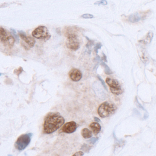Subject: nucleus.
Instances as JSON below:
<instances>
[{
  "instance_id": "obj_16",
  "label": "nucleus",
  "mask_w": 156,
  "mask_h": 156,
  "mask_svg": "<svg viewBox=\"0 0 156 156\" xmlns=\"http://www.w3.org/2000/svg\"><path fill=\"white\" fill-rule=\"evenodd\" d=\"M84 153L81 151H79V152H77L75 153V154H73V156H84Z\"/></svg>"
},
{
  "instance_id": "obj_19",
  "label": "nucleus",
  "mask_w": 156,
  "mask_h": 156,
  "mask_svg": "<svg viewBox=\"0 0 156 156\" xmlns=\"http://www.w3.org/2000/svg\"><path fill=\"white\" fill-rule=\"evenodd\" d=\"M94 119H95V120L96 122H99L100 121V120L97 117H95V118H94Z\"/></svg>"
},
{
  "instance_id": "obj_7",
  "label": "nucleus",
  "mask_w": 156,
  "mask_h": 156,
  "mask_svg": "<svg viewBox=\"0 0 156 156\" xmlns=\"http://www.w3.org/2000/svg\"><path fill=\"white\" fill-rule=\"evenodd\" d=\"M106 82L110 87L112 93L114 95H121L123 92V90L122 89L119 82L117 80L108 77L106 79Z\"/></svg>"
},
{
  "instance_id": "obj_8",
  "label": "nucleus",
  "mask_w": 156,
  "mask_h": 156,
  "mask_svg": "<svg viewBox=\"0 0 156 156\" xmlns=\"http://www.w3.org/2000/svg\"><path fill=\"white\" fill-rule=\"evenodd\" d=\"M19 35L21 39L23 40L26 43H27L29 47L32 48L35 46L36 41L34 38L30 36H27L24 32L22 31H20L19 32Z\"/></svg>"
},
{
  "instance_id": "obj_2",
  "label": "nucleus",
  "mask_w": 156,
  "mask_h": 156,
  "mask_svg": "<svg viewBox=\"0 0 156 156\" xmlns=\"http://www.w3.org/2000/svg\"><path fill=\"white\" fill-rule=\"evenodd\" d=\"M65 35L67 38L66 46L67 48L73 50H78L80 47V42L75 31L69 28L66 32Z\"/></svg>"
},
{
  "instance_id": "obj_6",
  "label": "nucleus",
  "mask_w": 156,
  "mask_h": 156,
  "mask_svg": "<svg viewBox=\"0 0 156 156\" xmlns=\"http://www.w3.org/2000/svg\"><path fill=\"white\" fill-rule=\"evenodd\" d=\"M0 40L5 46L12 48L14 46L15 39L4 28L0 27Z\"/></svg>"
},
{
  "instance_id": "obj_5",
  "label": "nucleus",
  "mask_w": 156,
  "mask_h": 156,
  "mask_svg": "<svg viewBox=\"0 0 156 156\" xmlns=\"http://www.w3.org/2000/svg\"><path fill=\"white\" fill-rule=\"evenodd\" d=\"M32 135V133H28L20 136L15 144L16 148L19 151L24 150L30 143Z\"/></svg>"
},
{
  "instance_id": "obj_12",
  "label": "nucleus",
  "mask_w": 156,
  "mask_h": 156,
  "mask_svg": "<svg viewBox=\"0 0 156 156\" xmlns=\"http://www.w3.org/2000/svg\"><path fill=\"white\" fill-rule=\"evenodd\" d=\"M81 135L84 139H89L92 136V131L88 128H84L81 132Z\"/></svg>"
},
{
  "instance_id": "obj_18",
  "label": "nucleus",
  "mask_w": 156,
  "mask_h": 156,
  "mask_svg": "<svg viewBox=\"0 0 156 156\" xmlns=\"http://www.w3.org/2000/svg\"><path fill=\"white\" fill-rule=\"evenodd\" d=\"M98 140V138H93L91 140H90V141H91V143H92V144H95V142Z\"/></svg>"
},
{
  "instance_id": "obj_15",
  "label": "nucleus",
  "mask_w": 156,
  "mask_h": 156,
  "mask_svg": "<svg viewBox=\"0 0 156 156\" xmlns=\"http://www.w3.org/2000/svg\"><path fill=\"white\" fill-rule=\"evenodd\" d=\"M95 5H106L107 4V2L105 0H102L99 1H97L95 3Z\"/></svg>"
},
{
  "instance_id": "obj_13",
  "label": "nucleus",
  "mask_w": 156,
  "mask_h": 156,
  "mask_svg": "<svg viewBox=\"0 0 156 156\" xmlns=\"http://www.w3.org/2000/svg\"><path fill=\"white\" fill-rule=\"evenodd\" d=\"M128 19L131 23H137L139 22V20L141 19V17L137 13H135L130 16Z\"/></svg>"
},
{
  "instance_id": "obj_10",
  "label": "nucleus",
  "mask_w": 156,
  "mask_h": 156,
  "mask_svg": "<svg viewBox=\"0 0 156 156\" xmlns=\"http://www.w3.org/2000/svg\"><path fill=\"white\" fill-rule=\"evenodd\" d=\"M69 77L72 80L74 81H78L82 78L81 72L77 69L73 68L70 70Z\"/></svg>"
},
{
  "instance_id": "obj_1",
  "label": "nucleus",
  "mask_w": 156,
  "mask_h": 156,
  "mask_svg": "<svg viewBox=\"0 0 156 156\" xmlns=\"http://www.w3.org/2000/svg\"><path fill=\"white\" fill-rule=\"evenodd\" d=\"M65 119L58 113L50 112L46 115L44 120L43 132L49 134L55 132L64 125Z\"/></svg>"
},
{
  "instance_id": "obj_14",
  "label": "nucleus",
  "mask_w": 156,
  "mask_h": 156,
  "mask_svg": "<svg viewBox=\"0 0 156 156\" xmlns=\"http://www.w3.org/2000/svg\"><path fill=\"white\" fill-rule=\"evenodd\" d=\"M81 17L84 18V19H92L94 17H93L92 14H88V13H87V14H83V15L81 16Z\"/></svg>"
},
{
  "instance_id": "obj_9",
  "label": "nucleus",
  "mask_w": 156,
  "mask_h": 156,
  "mask_svg": "<svg viewBox=\"0 0 156 156\" xmlns=\"http://www.w3.org/2000/svg\"><path fill=\"white\" fill-rule=\"evenodd\" d=\"M77 129V125L75 122L70 121L66 123L63 126L62 130L66 133H72L76 131Z\"/></svg>"
},
{
  "instance_id": "obj_11",
  "label": "nucleus",
  "mask_w": 156,
  "mask_h": 156,
  "mask_svg": "<svg viewBox=\"0 0 156 156\" xmlns=\"http://www.w3.org/2000/svg\"><path fill=\"white\" fill-rule=\"evenodd\" d=\"M89 127L92 130V132L94 134L97 135L99 133L101 130V126L98 122H92L89 125Z\"/></svg>"
},
{
  "instance_id": "obj_4",
  "label": "nucleus",
  "mask_w": 156,
  "mask_h": 156,
  "mask_svg": "<svg viewBox=\"0 0 156 156\" xmlns=\"http://www.w3.org/2000/svg\"><path fill=\"white\" fill-rule=\"evenodd\" d=\"M32 34L34 38L44 41L49 40L51 36L48 28L44 26H39L33 31Z\"/></svg>"
},
{
  "instance_id": "obj_3",
  "label": "nucleus",
  "mask_w": 156,
  "mask_h": 156,
  "mask_svg": "<svg viewBox=\"0 0 156 156\" xmlns=\"http://www.w3.org/2000/svg\"><path fill=\"white\" fill-rule=\"evenodd\" d=\"M116 108L115 104L106 101L101 104L98 108V113L100 117L104 118L109 117L115 113Z\"/></svg>"
},
{
  "instance_id": "obj_17",
  "label": "nucleus",
  "mask_w": 156,
  "mask_h": 156,
  "mask_svg": "<svg viewBox=\"0 0 156 156\" xmlns=\"http://www.w3.org/2000/svg\"><path fill=\"white\" fill-rule=\"evenodd\" d=\"M98 78H99V80L101 81V83H102V84H103V86H104V88H105V89H106V90H107V88L106 86V85H105V82H104V81L103 80H102V78L100 77L99 76H98Z\"/></svg>"
}]
</instances>
